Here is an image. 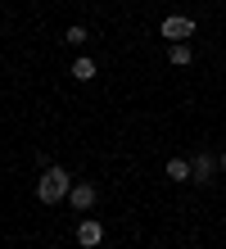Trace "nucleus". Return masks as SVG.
I'll use <instances>...</instances> for the list:
<instances>
[{"label": "nucleus", "mask_w": 226, "mask_h": 249, "mask_svg": "<svg viewBox=\"0 0 226 249\" xmlns=\"http://www.w3.org/2000/svg\"><path fill=\"white\" fill-rule=\"evenodd\" d=\"M68 195H72V177H68L59 163H50V168L36 177V199H41V204H64Z\"/></svg>", "instance_id": "1"}, {"label": "nucleus", "mask_w": 226, "mask_h": 249, "mask_svg": "<svg viewBox=\"0 0 226 249\" xmlns=\"http://www.w3.org/2000/svg\"><path fill=\"white\" fill-rule=\"evenodd\" d=\"M158 32H163V41H190L194 36V18L190 14H168Z\"/></svg>", "instance_id": "2"}, {"label": "nucleus", "mask_w": 226, "mask_h": 249, "mask_svg": "<svg viewBox=\"0 0 226 249\" xmlns=\"http://www.w3.org/2000/svg\"><path fill=\"white\" fill-rule=\"evenodd\" d=\"M190 172H194L190 181H199V186H204V181H213L217 172H222V168H217V154H208V150H199V154L190 159Z\"/></svg>", "instance_id": "3"}, {"label": "nucleus", "mask_w": 226, "mask_h": 249, "mask_svg": "<svg viewBox=\"0 0 226 249\" xmlns=\"http://www.w3.org/2000/svg\"><path fill=\"white\" fill-rule=\"evenodd\" d=\"M77 245H82V249H100V245H104V222L82 217V222H77Z\"/></svg>", "instance_id": "4"}, {"label": "nucleus", "mask_w": 226, "mask_h": 249, "mask_svg": "<svg viewBox=\"0 0 226 249\" xmlns=\"http://www.w3.org/2000/svg\"><path fill=\"white\" fill-rule=\"evenodd\" d=\"M95 199H100V190L90 186V181H72V195H68V204H72L77 213H90V209H95Z\"/></svg>", "instance_id": "5"}, {"label": "nucleus", "mask_w": 226, "mask_h": 249, "mask_svg": "<svg viewBox=\"0 0 226 249\" xmlns=\"http://www.w3.org/2000/svg\"><path fill=\"white\" fill-rule=\"evenodd\" d=\"M168 64L172 68H190L194 64V50L186 46V41H172V46H168Z\"/></svg>", "instance_id": "6"}, {"label": "nucleus", "mask_w": 226, "mask_h": 249, "mask_svg": "<svg viewBox=\"0 0 226 249\" xmlns=\"http://www.w3.org/2000/svg\"><path fill=\"white\" fill-rule=\"evenodd\" d=\"M163 172H168V181H190L194 177V172H190V159H168V168H163Z\"/></svg>", "instance_id": "7"}, {"label": "nucleus", "mask_w": 226, "mask_h": 249, "mask_svg": "<svg viewBox=\"0 0 226 249\" xmlns=\"http://www.w3.org/2000/svg\"><path fill=\"white\" fill-rule=\"evenodd\" d=\"M95 59H86V54H82V59H72V77H77V82H90V77H95Z\"/></svg>", "instance_id": "8"}, {"label": "nucleus", "mask_w": 226, "mask_h": 249, "mask_svg": "<svg viewBox=\"0 0 226 249\" xmlns=\"http://www.w3.org/2000/svg\"><path fill=\"white\" fill-rule=\"evenodd\" d=\"M64 41H68V46H86V41H90V32H86L82 23H72L68 32H64Z\"/></svg>", "instance_id": "9"}, {"label": "nucleus", "mask_w": 226, "mask_h": 249, "mask_svg": "<svg viewBox=\"0 0 226 249\" xmlns=\"http://www.w3.org/2000/svg\"><path fill=\"white\" fill-rule=\"evenodd\" d=\"M217 168H222V172H226V154H222V159H217Z\"/></svg>", "instance_id": "10"}]
</instances>
